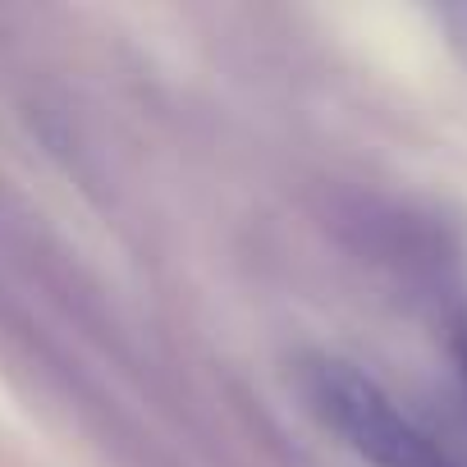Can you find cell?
Instances as JSON below:
<instances>
[{"mask_svg":"<svg viewBox=\"0 0 467 467\" xmlns=\"http://www.w3.org/2000/svg\"><path fill=\"white\" fill-rule=\"evenodd\" d=\"M317 412L376 467H458L435 435H426L371 376L344 362H317L307 371Z\"/></svg>","mask_w":467,"mask_h":467,"instance_id":"cell-1","label":"cell"},{"mask_svg":"<svg viewBox=\"0 0 467 467\" xmlns=\"http://www.w3.org/2000/svg\"><path fill=\"white\" fill-rule=\"evenodd\" d=\"M458 358H462V371H467V330L458 335Z\"/></svg>","mask_w":467,"mask_h":467,"instance_id":"cell-2","label":"cell"}]
</instances>
